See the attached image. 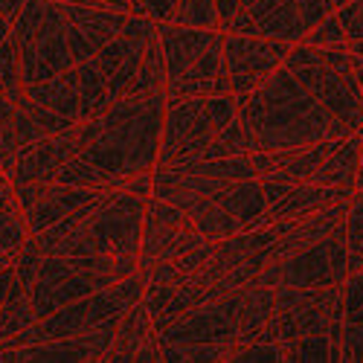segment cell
Returning <instances> with one entry per match:
<instances>
[{"label":"cell","mask_w":363,"mask_h":363,"mask_svg":"<svg viewBox=\"0 0 363 363\" xmlns=\"http://www.w3.org/2000/svg\"><path fill=\"white\" fill-rule=\"evenodd\" d=\"M343 360H363V323L343 325Z\"/></svg>","instance_id":"44"},{"label":"cell","mask_w":363,"mask_h":363,"mask_svg":"<svg viewBox=\"0 0 363 363\" xmlns=\"http://www.w3.org/2000/svg\"><path fill=\"white\" fill-rule=\"evenodd\" d=\"M346 247H349V274L363 270V189H354L346 216Z\"/></svg>","instance_id":"31"},{"label":"cell","mask_w":363,"mask_h":363,"mask_svg":"<svg viewBox=\"0 0 363 363\" xmlns=\"http://www.w3.org/2000/svg\"><path fill=\"white\" fill-rule=\"evenodd\" d=\"M349 277V247H346V221L335 227L317 245L294 253L282 262V285L288 288H328L343 285ZM279 285V288H282Z\"/></svg>","instance_id":"9"},{"label":"cell","mask_w":363,"mask_h":363,"mask_svg":"<svg viewBox=\"0 0 363 363\" xmlns=\"http://www.w3.org/2000/svg\"><path fill=\"white\" fill-rule=\"evenodd\" d=\"M354 195V189L346 186H320V184H291L285 198L279 203L270 206V221H296L302 216H311L317 209L328 206V203H337L343 198Z\"/></svg>","instance_id":"15"},{"label":"cell","mask_w":363,"mask_h":363,"mask_svg":"<svg viewBox=\"0 0 363 363\" xmlns=\"http://www.w3.org/2000/svg\"><path fill=\"white\" fill-rule=\"evenodd\" d=\"M224 94H233V87L224 65V33H221L184 76L166 84V99L184 102V99H209Z\"/></svg>","instance_id":"12"},{"label":"cell","mask_w":363,"mask_h":363,"mask_svg":"<svg viewBox=\"0 0 363 363\" xmlns=\"http://www.w3.org/2000/svg\"><path fill=\"white\" fill-rule=\"evenodd\" d=\"M277 311V288L245 285L238 302V343L253 340Z\"/></svg>","instance_id":"22"},{"label":"cell","mask_w":363,"mask_h":363,"mask_svg":"<svg viewBox=\"0 0 363 363\" xmlns=\"http://www.w3.org/2000/svg\"><path fill=\"white\" fill-rule=\"evenodd\" d=\"M79 125V123H76ZM76 125L65 134H52L38 143L21 145L18 166L12 172V186L21 184H52V174L62 169L73 155H79V131Z\"/></svg>","instance_id":"11"},{"label":"cell","mask_w":363,"mask_h":363,"mask_svg":"<svg viewBox=\"0 0 363 363\" xmlns=\"http://www.w3.org/2000/svg\"><path fill=\"white\" fill-rule=\"evenodd\" d=\"M201 241H206V238L195 230L186 209L151 195L148 206H145V224H143L140 274H145V270H151L160 262H174L177 256H184L186 250L201 245Z\"/></svg>","instance_id":"5"},{"label":"cell","mask_w":363,"mask_h":363,"mask_svg":"<svg viewBox=\"0 0 363 363\" xmlns=\"http://www.w3.org/2000/svg\"><path fill=\"white\" fill-rule=\"evenodd\" d=\"M33 323H38L35 308H33V299L26 294H9V299L0 306V340L15 337L18 331L29 328Z\"/></svg>","instance_id":"28"},{"label":"cell","mask_w":363,"mask_h":363,"mask_svg":"<svg viewBox=\"0 0 363 363\" xmlns=\"http://www.w3.org/2000/svg\"><path fill=\"white\" fill-rule=\"evenodd\" d=\"M285 67L349 131H363V94L354 79L349 47H308L296 41L285 55Z\"/></svg>","instance_id":"3"},{"label":"cell","mask_w":363,"mask_h":363,"mask_svg":"<svg viewBox=\"0 0 363 363\" xmlns=\"http://www.w3.org/2000/svg\"><path fill=\"white\" fill-rule=\"evenodd\" d=\"M9 35H12V23H9L4 15H0V44H4Z\"/></svg>","instance_id":"50"},{"label":"cell","mask_w":363,"mask_h":363,"mask_svg":"<svg viewBox=\"0 0 363 363\" xmlns=\"http://www.w3.org/2000/svg\"><path fill=\"white\" fill-rule=\"evenodd\" d=\"M79 67V96H82V123L84 119H102L111 111L108 96V76L99 70L96 58L76 65Z\"/></svg>","instance_id":"24"},{"label":"cell","mask_w":363,"mask_h":363,"mask_svg":"<svg viewBox=\"0 0 363 363\" xmlns=\"http://www.w3.org/2000/svg\"><path fill=\"white\" fill-rule=\"evenodd\" d=\"M349 52H352V55H363V38L349 41Z\"/></svg>","instance_id":"52"},{"label":"cell","mask_w":363,"mask_h":363,"mask_svg":"<svg viewBox=\"0 0 363 363\" xmlns=\"http://www.w3.org/2000/svg\"><path fill=\"white\" fill-rule=\"evenodd\" d=\"M360 143H363V131H352L346 137H337L335 143H331L328 155L323 157V163L317 166V172H314V177L308 180V184L354 189L357 160H360Z\"/></svg>","instance_id":"17"},{"label":"cell","mask_w":363,"mask_h":363,"mask_svg":"<svg viewBox=\"0 0 363 363\" xmlns=\"http://www.w3.org/2000/svg\"><path fill=\"white\" fill-rule=\"evenodd\" d=\"M192 224H195V230H198L206 241H224V238L238 235L241 230H245V224H241L233 213H227L221 203H213L209 209H203L198 218H192Z\"/></svg>","instance_id":"29"},{"label":"cell","mask_w":363,"mask_h":363,"mask_svg":"<svg viewBox=\"0 0 363 363\" xmlns=\"http://www.w3.org/2000/svg\"><path fill=\"white\" fill-rule=\"evenodd\" d=\"M47 6H50L47 0H26V4H23L21 15L12 23V35L18 38V44H26L29 38L38 33V26H41V21L47 15Z\"/></svg>","instance_id":"37"},{"label":"cell","mask_w":363,"mask_h":363,"mask_svg":"<svg viewBox=\"0 0 363 363\" xmlns=\"http://www.w3.org/2000/svg\"><path fill=\"white\" fill-rule=\"evenodd\" d=\"M238 302L241 291L221 299L203 302L180 317H174L163 331V343H233L238 346Z\"/></svg>","instance_id":"10"},{"label":"cell","mask_w":363,"mask_h":363,"mask_svg":"<svg viewBox=\"0 0 363 363\" xmlns=\"http://www.w3.org/2000/svg\"><path fill=\"white\" fill-rule=\"evenodd\" d=\"M41 264H44V250H41V245H38V238H35V235H29V238L23 241V247L18 250V256H15V274H18V282H21L23 288H33L35 279H38Z\"/></svg>","instance_id":"34"},{"label":"cell","mask_w":363,"mask_h":363,"mask_svg":"<svg viewBox=\"0 0 363 363\" xmlns=\"http://www.w3.org/2000/svg\"><path fill=\"white\" fill-rule=\"evenodd\" d=\"M253 151V143H250V134L241 125V119H233L230 125H224L216 140L203 148V155L198 160H216V157H241V155H250Z\"/></svg>","instance_id":"25"},{"label":"cell","mask_w":363,"mask_h":363,"mask_svg":"<svg viewBox=\"0 0 363 363\" xmlns=\"http://www.w3.org/2000/svg\"><path fill=\"white\" fill-rule=\"evenodd\" d=\"M15 113H18V105L0 94V172L6 177H12L21 155V143L15 134Z\"/></svg>","instance_id":"27"},{"label":"cell","mask_w":363,"mask_h":363,"mask_svg":"<svg viewBox=\"0 0 363 363\" xmlns=\"http://www.w3.org/2000/svg\"><path fill=\"white\" fill-rule=\"evenodd\" d=\"M221 128L206 111V99H184V102H169L166 119H163V140H160V155L155 169H166L174 163L198 160L203 148L216 140Z\"/></svg>","instance_id":"6"},{"label":"cell","mask_w":363,"mask_h":363,"mask_svg":"<svg viewBox=\"0 0 363 363\" xmlns=\"http://www.w3.org/2000/svg\"><path fill=\"white\" fill-rule=\"evenodd\" d=\"M343 4H349V0H335V6H337V9H340Z\"/></svg>","instance_id":"54"},{"label":"cell","mask_w":363,"mask_h":363,"mask_svg":"<svg viewBox=\"0 0 363 363\" xmlns=\"http://www.w3.org/2000/svg\"><path fill=\"white\" fill-rule=\"evenodd\" d=\"M302 44H308V47H349V38L343 33L337 9L331 12L325 21H320L314 29H308V33L302 35Z\"/></svg>","instance_id":"35"},{"label":"cell","mask_w":363,"mask_h":363,"mask_svg":"<svg viewBox=\"0 0 363 363\" xmlns=\"http://www.w3.org/2000/svg\"><path fill=\"white\" fill-rule=\"evenodd\" d=\"M15 134H18V143L21 145H29V143H38V140H44L47 134H44V128L35 123L33 116H29L23 108H18V113H15Z\"/></svg>","instance_id":"42"},{"label":"cell","mask_w":363,"mask_h":363,"mask_svg":"<svg viewBox=\"0 0 363 363\" xmlns=\"http://www.w3.org/2000/svg\"><path fill=\"white\" fill-rule=\"evenodd\" d=\"M177 26H201V29H218V6L216 0H177V9L169 18Z\"/></svg>","instance_id":"30"},{"label":"cell","mask_w":363,"mask_h":363,"mask_svg":"<svg viewBox=\"0 0 363 363\" xmlns=\"http://www.w3.org/2000/svg\"><path fill=\"white\" fill-rule=\"evenodd\" d=\"M337 18L343 23V33L349 41L363 38V0H349L337 9Z\"/></svg>","instance_id":"40"},{"label":"cell","mask_w":363,"mask_h":363,"mask_svg":"<svg viewBox=\"0 0 363 363\" xmlns=\"http://www.w3.org/2000/svg\"><path fill=\"white\" fill-rule=\"evenodd\" d=\"M288 363H331L328 335H306L282 346Z\"/></svg>","instance_id":"32"},{"label":"cell","mask_w":363,"mask_h":363,"mask_svg":"<svg viewBox=\"0 0 363 363\" xmlns=\"http://www.w3.org/2000/svg\"><path fill=\"white\" fill-rule=\"evenodd\" d=\"M235 102L238 119L250 134L253 151L299 148L352 134L335 113L308 94V87L285 65L253 94L235 96Z\"/></svg>","instance_id":"1"},{"label":"cell","mask_w":363,"mask_h":363,"mask_svg":"<svg viewBox=\"0 0 363 363\" xmlns=\"http://www.w3.org/2000/svg\"><path fill=\"white\" fill-rule=\"evenodd\" d=\"M90 294H94V285H90L84 277H79L76 270L67 274L65 279H58V282H50V285L35 282L33 288H29V299H33V308H35L38 320L55 314L58 308L70 306V302H76V299H84Z\"/></svg>","instance_id":"21"},{"label":"cell","mask_w":363,"mask_h":363,"mask_svg":"<svg viewBox=\"0 0 363 363\" xmlns=\"http://www.w3.org/2000/svg\"><path fill=\"white\" fill-rule=\"evenodd\" d=\"M102 189H90V186H67V184H44V195L41 201L23 216L29 235H38L47 227H52L55 221H62L65 216H70L73 209H79L82 203L94 201Z\"/></svg>","instance_id":"14"},{"label":"cell","mask_w":363,"mask_h":363,"mask_svg":"<svg viewBox=\"0 0 363 363\" xmlns=\"http://www.w3.org/2000/svg\"><path fill=\"white\" fill-rule=\"evenodd\" d=\"M67 41H70V52H73V62L82 65V62H90L96 52H99V44L96 41H90L79 26L67 23Z\"/></svg>","instance_id":"41"},{"label":"cell","mask_w":363,"mask_h":363,"mask_svg":"<svg viewBox=\"0 0 363 363\" xmlns=\"http://www.w3.org/2000/svg\"><path fill=\"white\" fill-rule=\"evenodd\" d=\"M0 94L9 96L15 105L26 96V87L21 82V44L15 35L0 44Z\"/></svg>","instance_id":"26"},{"label":"cell","mask_w":363,"mask_h":363,"mask_svg":"<svg viewBox=\"0 0 363 363\" xmlns=\"http://www.w3.org/2000/svg\"><path fill=\"white\" fill-rule=\"evenodd\" d=\"M221 33H235V35H262V33H259V23H256V18H253V12H250V9H241V6H238V12H235L227 23H221Z\"/></svg>","instance_id":"43"},{"label":"cell","mask_w":363,"mask_h":363,"mask_svg":"<svg viewBox=\"0 0 363 363\" xmlns=\"http://www.w3.org/2000/svg\"><path fill=\"white\" fill-rule=\"evenodd\" d=\"M288 6H294V9H296V0H256L250 12H253V18L259 21V18L270 15V12H277V9H288Z\"/></svg>","instance_id":"46"},{"label":"cell","mask_w":363,"mask_h":363,"mask_svg":"<svg viewBox=\"0 0 363 363\" xmlns=\"http://www.w3.org/2000/svg\"><path fill=\"white\" fill-rule=\"evenodd\" d=\"M23 4H26V0H0V15H4L9 23H15V18L21 15Z\"/></svg>","instance_id":"48"},{"label":"cell","mask_w":363,"mask_h":363,"mask_svg":"<svg viewBox=\"0 0 363 363\" xmlns=\"http://www.w3.org/2000/svg\"><path fill=\"white\" fill-rule=\"evenodd\" d=\"M352 67H354V79H357L360 94H363V55H352Z\"/></svg>","instance_id":"49"},{"label":"cell","mask_w":363,"mask_h":363,"mask_svg":"<svg viewBox=\"0 0 363 363\" xmlns=\"http://www.w3.org/2000/svg\"><path fill=\"white\" fill-rule=\"evenodd\" d=\"M291 41L267 38V35H235L224 33V65L230 76L233 94H253L259 84H264L291 52Z\"/></svg>","instance_id":"7"},{"label":"cell","mask_w":363,"mask_h":363,"mask_svg":"<svg viewBox=\"0 0 363 363\" xmlns=\"http://www.w3.org/2000/svg\"><path fill=\"white\" fill-rule=\"evenodd\" d=\"M62 12L67 23L79 26L82 33L96 41L99 50L123 33V26L128 23V12H116V9H102V6H87V4H62Z\"/></svg>","instance_id":"19"},{"label":"cell","mask_w":363,"mask_h":363,"mask_svg":"<svg viewBox=\"0 0 363 363\" xmlns=\"http://www.w3.org/2000/svg\"><path fill=\"white\" fill-rule=\"evenodd\" d=\"M174 9H177V0H131V15L151 18L157 23H169Z\"/></svg>","instance_id":"38"},{"label":"cell","mask_w":363,"mask_h":363,"mask_svg":"<svg viewBox=\"0 0 363 363\" xmlns=\"http://www.w3.org/2000/svg\"><path fill=\"white\" fill-rule=\"evenodd\" d=\"M221 35V29H201V26H177V23H160V41L166 52V70L169 82L184 76L198 58L206 52V47Z\"/></svg>","instance_id":"13"},{"label":"cell","mask_w":363,"mask_h":363,"mask_svg":"<svg viewBox=\"0 0 363 363\" xmlns=\"http://www.w3.org/2000/svg\"><path fill=\"white\" fill-rule=\"evenodd\" d=\"M15 279H18V274H15V262H12V264H6L4 270H0V306H4V302L9 299Z\"/></svg>","instance_id":"47"},{"label":"cell","mask_w":363,"mask_h":363,"mask_svg":"<svg viewBox=\"0 0 363 363\" xmlns=\"http://www.w3.org/2000/svg\"><path fill=\"white\" fill-rule=\"evenodd\" d=\"M238 4H241V9H253L256 0H238Z\"/></svg>","instance_id":"53"},{"label":"cell","mask_w":363,"mask_h":363,"mask_svg":"<svg viewBox=\"0 0 363 363\" xmlns=\"http://www.w3.org/2000/svg\"><path fill=\"white\" fill-rule=\"evenodd\" d=\"M26 96H33L44 108L62 113L73 123H82V96H79V67L65 70L62 76H55L50 82L26 87Z\"/></svg>","instance_id":"18"},{"label":"cell","mask_w":363,"mask_h":363,"mask_svg":"<svg viewBox=\"0 0 363 363\" xmlns=\"http://www.w3.org/2000/svg\"><path fill=\"white\" fill-rule=\"evenodd\" d=\"M169 84V70H166V52H163V41H160V26L157 33L148 38L145 50H143V62L140 70L128 87L125 96H145V94H157V90H166Z\"/></svg>","instance_id":"23"},{"label":"cell","mask_w":363,"mask_h":363,"mask_svg":"<svg viewBox=\"0 0 363 363\" xmlns=\"http://www.w3.org/2000/svg\"><path fill=\"white\" fill-rule=\"evenodd\" d=\"M216 203H221L227 213H233L245 230H259L274 224L270 221V209H267V198H264V186L259 177L250 180H235L227 189H221L216 195Z\"/></svg>","instance_id":"16"},{"label":"cell","mask_w":363,"mask_h":363,"mask_svg":"<svg viewBox=\"0 0 363 363\" xmlns=\"http://www.w3.org/2000/svg\"><path fill=\"white\" fill-rule=\"evenodd\" d=\"M354 189H363V143H360V160H357V177H354Z\"/></svg>","instance_id":"51"},{"label":"cell","mask_w":363,"mask_h":363,"mask_svg":"<svg viewBox=\"0 0 363 363\" xmlns=\"http://www.w3.org/2000/svg\"><path fill=\"white\" fill-rule=\"evenodd\" d=\"M145 206L148 198L111 189L105 201L94 209L73 235L62 238L47 253L52 256H90V253H108V256H125L140 259L143 245V224H145Z\"/></svg>","instance_id":"4"},{"label":"cell","mask_w":363,"mask_h":363,"mask_svg":"<svg viewBox=\"0 0 363 363\" xmlns=\"http://www.w3.org/2000/svg\"><path fill=\"white\" fill-rule=\"evenodd\" d=\"M230 360H238V363H277V360H285V349L277 340L253 337L247 343H238L233 349Z\"/></svg>","instance_id":"33"},{"label":"cell","mask_w":363,"mask_h":363,"mask_svg":"<svg viewBox=\"0 0 363 363\" xmlns=\"http://www.w3.org/2000/svg\"><path fill=\"white\" fill-rule=\"evenodd\" d=\"M163 360V340H160V331L155 328L151 335L143 340V346L134 354V363H157Z\"/></svg>","instance_id":"45"},{"label":"cell","mask_w":363,"mask_h":363,"mask_svg":"<svg viewBox=\"0 0 363 363\" xmlns=\"http://www.w3.org/2000/svg\"><path fill=\"white\" fill-rule=\"evenodd\" d=\"M363 323V270L346 277L343 282V325Z\"/></svg>","instance_id":"36"},{"label":"cell","mask_w":363,"mask_h":363,"mask_svg":"<svg viewBox=\"0 0 363 363\" xmlns=\"http://www.w3.org/2000/svg\"><path fill=\"white\" fill-rule=\"evenodd\" d=\"M166 105V90L116 99L111 111L102 116L99 137L84 145L79 155L99 166L102 172L113 174L155 172L163 140Z\"/></svg>","instance_id":"2"},{"label":"cell","mask_w":363,"mask_h":363,"mask_svg":"<svg viewBox=\"0 0 363 363\" xmlns=\"http://www.w3.org/2000/svg\"><path fill=\"white\" fill-rule=\"evenodd\" d=\"M155 331V320H151V311L145 308V302L137 299L134 306L125 308V314L119 317L116 325V337L108 349V363H119V360H134L137 349L143 346V340Z\"/></svg>","instance_id":"20"},{"label":"cell","mask_w":363,"mask_h":363,"mask_svg":"<svg viewBox=\"0 0 363 363\" xmlns=\"http://www.w3.org/2000/svg\"><path fill=\"white\" fill-rule=\"evenodd\" d=\"M70 67H76V62L67 41V18L62 4H50L38 33L21 44V82L23 87H33L62 76Z\"/></svg>","instance_id":"8"},{"label":"cell","mask_w":363,"mask_h":363,"mask_svg":"<svg viewBox=\"0 0 363 363\" xmlns=\"http://www.w3.org/2000/svg\"><path fill=\"white\" fill-rule=\"evenodd\" d=\"M335 9H337L335 0H296V12H299L302 23H306V33L314 29L320 21H325Z\"/></svg>","instance_id":"39"}]
</instances>
